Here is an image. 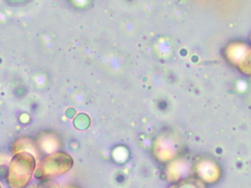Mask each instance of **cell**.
Listing matches in <instances>:
<instances>
[{
    "label": "cell",
    "mask_w": 251,
    "mask_h": 188,
    "mask_svg": "<svg viewBox=\"0 0 251 188\" xmlns=\"http://www.w3.org/2000/svg\"><path fill=\"white\" fill-rule=\"evenodd\" d=\"M27 188H59L56 184L51 182H44L28 187Z\"/></svg>",
    "instance_id": "obj_4"
},
{
    "label": "cell",
    "mask_w": 251,
    "mask_h": 188,
    "mask_svg": "<svg viewBox=\"0 0 251 188\" xmlns=\"http://www.w3.org/2000/svg\"><path fill=\"white\" fill-rule=\"evenodd\" d=\"M35 160L29 154L15 156L9 165L8 183L10 188H25L35 169Z\"/></svg>",
    "instance_id": "obj_1"
},
{
    "label": "cell",
    "mask_w": 251,
    "mask_h": 188,
    "mask_svg": "<svg viewBox=\"0 0 251 188\" xmlns=\"http://www.w3.org/2000/svg\"><path fill=\"white\" fill-rule=\"evenodd\" d=\"M0 188H2V187L0 186Z\"/></svg>",
    "instance_id": "obj_6"
},
{
    "label": "cell",
    "mask_w": 251,
    "mask_h": 188,
    "mask_svg": "<svg viewBox=\"0 0 251 188\" xmlns=\"http://www.w3.org/2000/svg\"><path fill=\"white\" fill-rule=\"evenodd\" d=\"M77 188V187L70 186V187H66V188Z\"/></svg>",
    "instance_id": "obj_5"
},
{
    "label": "cell",
    "mask_w": 251,
    "mask_h": 188,
    "mask_svg": "<svg viewBox=\"0 0 251 188\" xmlns=\"http://www.w3.org/2000/svg\"><path fill=\"white\" fill-rule=\"evenodd\" d=\"M168 188H207L205 184L197 179H189L178 182Z\"/></svg>",
    "instance_id": "obj_3"
},
{
    "label": "cell",
    "mask_w": 251,
    "mask_h": 188,
    "mask_svg": "<svg viewBox=\"0 0 251 188\" xmlns=\"http://www.w3.org/2000/svg\"><path fill=\"white\" fill-rule=\"evenodd\" d=\"M72 165L73 161L70 156L57 153L48 157L39 164L35 175L42 180L54 179L66 173Z\"/></svg>",
    "instance_id": "obj_2"
}]
</instances>
